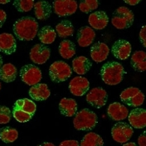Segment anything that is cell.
I'll return each mask as SVG.
<instances>
[{"label":"cell","mask_w":146,"mask_h":146,"mask_svg":"<svg viewBox=\"0 0 146 146\" xmlns=\"http://www.w3.org/2000/svg\"><path fill=\"white\" fill-rule=\"evenodd\" d=\"M13 30L20 41H31L38 34V23L32 17H23L14 23Z\"/></svg>","instance_id":"cell-1"},{"label":"cell","mask_w":146,"mask_h":146,"mask_svg":"<svg viewBox=\"0 0 146 146\" xmlns=\"http://www.w3.org/2000/svg\"><path fill=\"white\" fill-rule=\"evenodd\" d=\"M126 74L124 67L118 62H107L104 64L100 70L102 80L108 85H117L124 78Z\"/></svg>","instance_id":"cell-2"},{"label":"cell","mask_w":146,"mask_h":146,"mask_svg":"<svg viewBox=\"0 0 146 146\" xmlns=\"http://www.w3.org/2000/svg\"><path fill=\"white\" fill-rule=\"evenodd\" d=\"M98 124V116L89 109H84L76 113L74 119V126L77 130L90 131Z\"/></svg>","instance_id":"cell-3"},{"label":"cell","mask_w":146,"mask_h":146,"mask_svg":"<svg viewBox=\"0 0 146 146\" xmlns=\"http://www.w3.org/2000/svg\"><path fill=\"white\" fill-rule=\"evenodd\" d=\"M135 21L134 13L127 7H119L113 12L112 24L118 29H126L132 26Z\"/></svg>","instance_id":"cell-4"},{"label":"cell","mask_w":146,"mask_h":146,"mask_svg":"<svg viewBox=\"0 0 146 146\" xmlns=\"http://www.w3.org/2000/svg\"><path fill=\"white\" fill-rule=\"evenodd\" d=\"M73 70L67 63L64 61L54 62L48 70L49 77L55 83H62L69 79L72 75Z\"/></svg>","instance_id":"cell-5"},{"label":"cell","mask_w":146,"mask_h":146,"mask_svg":"<svg viewBox=\"0 0 146 146\" xmlns=\"http://www.w3.org/2000/svg\"><path fill=\"white\" fill-rule=\"evenodd\" d=\"M119 97L121 101L129 107L138 108L145 101V94L139 89L135 87H129L123 90Z\"/></svg>","instance_id":"cell-6"},{"label":"cell","mask_w":146,"mask_h":146,"mask_svg":"<svg viewBox=\"0 0 146 146\" xmlns=\"http://www.w3.org/2000/svg\"><path fill=\"white\" fill-rule=\"evenodd\" d=\"M20 79L29 86H34L40 83L42 79V71L34 64H26L20 69Z\"/></svg>","instance_id":"cell-7"},{"label":"cell","mask_w":146,"mask_h":146,"mask_svg":"<svg viewBox=\"0 0 146 146\" xmlns=\"http://www.w3.org/2000/svg\"><path fill=\"white\" fill-rule=\"evenodd\" d=\"M134 134L133 128L124 122H118L111 129V135L114 141L124 144L129 141Z\"/></svg>","instance_id":"cell-8"},{"label":"cell","mask_w":146,"mask_h":146,"mask_svg":"<svg viewBox=\"0 0 146 146\" xmlns=\"http://www.w3.org/2000/svg\"><path fill=\"white\" fill-rule=\"evenodd\" d=\"M54 11L58 17H67L76 13L78 3L73 0H60L53 3Z\"/></svg>","instance_id":"cell-9"},{"label":"cell","mask_w":146,"mask_h":146,"mask_svg":"<svg viewBox=\"0 0 146 146\" xmlns=\"http://www.w3.org/2000/svg\"><path fill=\"white\" fill-rule=\"evenodd\" d=\"M108 100V94L103 88H94L87 94L86 101L96 109H100L104 106Z\"/></svg>","instance_id":"cell-10"},{"label":"cell","mask_w":146,"mask_h":146,"mask_svg":"<svg viewBox=\"0 0 146 146\" xmlns=\"http://www.w3.org/2000/svg\"><path fill=\"white\" fill-rule=\"evenodd\" d=\"M50 48L44 44H37L31 48L29 57L36 64H44L50 58Z\"/></svg>","instance_id":"cell-11"},{"label":"cell","mask_w":146,"mask_h":146,"mask_svg":"<svg viewBox=\"0 0 146 146\" xmlns=\"http://www.w3.org/2000/svg\"><path fill=\"white\" fill-rule=\"evenodd\" d=\"M132 51V47L129 41L125 39H119L115 41L111 48V53L116 58L125 60L129 58Z\"/></svg>","instance_id":"cell-12"},{"label":"cell","mask_w":146,"mask_h":146,"mask_svg":"<svg viewBox=\"0 0 146 146\" xmlns=\"http://www.w3.org/2000/svg\"><path fill=\"white\" fill-rule=\"evenodd\" d=\"M68 89L70 93L74 96H83L90 90V82L84 77L77 76L69 82Z\"/></svg>","instance_id":"cell-13"},{"label":"cell","mask_w":146,"mask_h":146,"mask_svg":"<svg viewBox=\"0 0 146 146\" xmlns=\"http://www.w3.org/2000/svg\"><path fill=\"white\" fill-rule=\"evenodd\" d=\"M129 113V111L128 108L118 102L110 104L107 110V114L110 117V119L119 122L128 117Z\"/></svg>","instance_id":"cell-14"},{"label":"cell","mask_w":146,"mask_h":146,"mask_svg":"<svg viewBox=\"0 0 146 146\" xmlns=\"http://www.w3.org/2000/svg\"><path fill=\"white\" fill-rule=\"evenodd\" d=\"M130 126L135 129H144L146 126V111L142 108H135L128 115Z\"/></svg>","instance_id":"cell-15"},{"label":"cell","mask_w":146,"mask_h":146,"mask_svg":"<svg viewBox=\"0 0 146 146\" xmlns=\"http://www.w3.org/2000/svg\"><path fill=\"white\" fill-rule=\"evenodd\" d=\"M110 52V49L108 45L103 42H98L91 47L90 56L95 63L99 64L107 59Z\"/></svg>","instance_id":"cell-16"},{"label":"cell","mask_w":146,"mask_h":146,"mask_svg":"<svg viewBox=\"0 0 146 146\" xmlns=\"http://www.w3.org/2000/svg\"><path fill=\"white\" fill-rule=\"evenodd\" d=\"M110 21L107 13L104 11H96L92 13L89 17L90 28L96 30H101L106 28Z\"/></svg>","instance_id":"cell-17"},{"label":"cell","mask_w":146,"mask_h":146,"mask_svg":"<svg viewBox=\"0 0 146 146\" xmlns=\"http://www.w3.org/2000/svg\"><path fill=\"white\" fill-rule=\"evenodd\" d=\"M17 43L13 35L8 33L0 34V52L10 55L16 51Z\"/></svg>","instance_id":"cell-18"},{"label":"cell","mask_w":146,"mask_h":146,"mask_svg":"<svg viewBox=\"0 0 146 146\" xmlns=\"http://www.w3.org/2000/svg\"><path fill=\"white\" fill-rule=\"evenodd\" d=\"M96 34L89 26L80 28L77 33V42L80 47H88L93 44Z\"/></svg>","instance_id":"cell-19"},{"label":"cell","mask_w":146,"mask_h":146,"mask_svg":"<svg viewBox=\"0 0 146 146\" xmlns=\"http://www.w3.org/2000/svg\"><path fill=\"white\" fill-rule=\"evenodd\" d=\"M29 96L35 101H44L50 96V90L46 84H38L32 86L29 91Z\"/></svg>","instance_id":"cell-20"},{"label":"cell","mask_w":146,"mask_h":146,"mask_svg":"<svg viewBox=\"0 0 146 146\" xmlns=\"http://www.w3.org/2000/svg\"><path fill=\"white\" fill-rule=\"evenodd\" d=\"M34 13L38 19L46 20L51 16L53 6L47 1H38L34 3Z\"/></svg>","instance_id":"cell-21"},{"label":"cell","mask_w":146,"mask_h":146,"mask_svg":"<svg viewBox=\"0 0 146 146\" xmlns=\"http://www.w3.org/2000/svg\"><path fill=\"white\" fill-rule=\"evenodd\" d=\"M58 109L61 114H63L64 116L73 117L77 113L78 104L74 99L63 98L58 104Z\"/></svg>","instance_id":"cell-22"},{"label":"cell","mask_w":146,"mask_h":146,"mask_svg":"<svg viewBox=\"0 0 146 146\" xmlns=\"http://www.w3.org/2000/svg\"><path fill=\"white\" fill-rule=\"evenodd\" d=\"M74 71L79 75H84L90 71L92 67V63L88 58L84 56H79L74 58L72 62Z\"/></svg>","instance_id":"cell-23"},{"label":"cell","mask_w":146,"mask_h":146,"mask_svg":"<svg viewBox=\"0 0 146 146\" xmlns=\"http://www.w3.org/2000/svg\"><path fill=\"white\" fill-rule=\"evenodd\" d=\"M131 67L137 72H145L146 69V54L143 50L135 51L130 59Z\"/></svg>","instance_id":"cell-24"},{"label":"cell","mask_w":146,"mask_h":146,"mask_svg":"<svg viewBox=\"0 0 146 146\" xmlns=\"http://www.w3.org/2000/svg\"><path fill=\"white\" fill-rule=\"evenodd\" d=\"M18 74L17 68L13 64H3L0 68V79L5 83L13 82Z\"/></svg>","instance_id":"cell-25"},{"label":"cell","mask_w":146,"mask_h":146,"mask_svg":"<svg viewBox=\"0 0 146 146\" xmlns=\"http://www.w3.org/2000/svg\"><path fill=\"white\" fill-rule=\"evenodd\" d=\"M38 38L42 44H51L55 41L57 34L51 26H44L38 32Z\"/></svg>","instance_id":"cell-26"},{"label":"cell","mask_w":146,"mask_h":146,"mask_svg":"<svg viewBox=\"0 0 146 146\" xmlns=\"http://www.w3.org/2000/svg\"><path fill=\"white\" fill-rule=\"evenodd\" d=\"M58 53L63 58L69 59L76 54V46L72 41L64 39L58 45Z\"/></svg>","instance_id":"cell-27"},{"label":"cell","mask_w":146,"mask_h":146,"mask_svg":"<svg viewBox=\"0 0 146 146\" xmlns=\"http://www.w3.org/2000/svg\"><path fill=\"white\" fill-rule=\"evenodd\" d=\"M55 32L59 38H66L74 35V28L73 23L69 20H63L56 25Z\"/></svg>","instance_id":"cell-28"},{"label":"cell","mask_w":146,"mask_h":146,"mask_svg":"<svg viewBox=\"0 0 146 146\" xmlns=\"http://www.w3.org/2000/svg\"><path fill=\"white\" fill-rule=\"evenodd\" d=\"M13 109L21 110L23 112L27 113L34 116L37 110V106L33 100L29 99H22V100H18L14 103Z\"/></svg>","instance_id":"cell-29"},{"label":"cell","mask_w":146,"mask_h":146,"mask_svg":"<svg viewBox=\"0 0 146 146\" xmlns=\"http://www.w3.org/2000/svg\"><path fill=\"white\" fill-rule=\"evenodd\" d=\"M104 144L100 135L90 132L84 136L80 142V146H104Z\"/></svg>","instance_id":"cell-30"},{"label":"cell","mask_w":146,"mask_h":146,"mask_svg":"<svg viewBox=\"0 0 146 146\" xmlns=\"http://www.w3.org/2000/svg\"><path fill=\"white\" fill-rule=\"evenodd\" d=\"M19 137L17 129L11 127H3L0 129V139L6 144L14 142Z\"/></svg>","instance_id":"cell-31"},{"label":"cell","mask_w":146,"mask_h":146,"mask_svg":"<svg viewBox=\"0 0 146 146\" xmlns=\"http://www.w3.org/2000/svg\"><path fill=\"white\" fill-rule=\"evenodd\" d=\"M34 0H15L13 1V6L20 13L29 12L34 6Z\"/></svg>","instance_id":"cell-32"},{"label":"cell","mask_w":146,"mask_h":146,"mask_svg":"<svg viewBox=\"0 0 146 146\" xmlns=\"http://www.w3.org/2000/svg\"><path fill=\"white\" fill-rule=\"evenodd\" d=\"M100 2L97 0H86L80 1L79 3V9L80 11L84 13H88L98 9Z\"/></svg>","instance_id":"cell-33"},{"label":"cell","mask_w":146,"mask_h":146,"mask_svg":"<svg viewBox=\"0 0 146 146\" xmlns=\"http://www.w3.org/2000/svg\"><path fill=\"white\" fill-rule=\"evenodd\" d=\"M12 115L19 123H26V122H29L34 117L31 114H29L27 113L23 112L21 110H16V109H13Z\"/></svg>","instance_id":"cell-34"},{"label":"cell","mask_w":146,"mask_h":146,"mask_svg":"<svg viewBox=\"0 0 146 146\" xmlns=\"http://www.w3.org/2000/svg\"><path fill=\"white\" fill-rule=\"evenodd\" d=\"M12 111L6 106H0V124H8L12 118Z\"/></svg>","instance_id":"cell-35"},{"label":"cell","mask_w":146,"mask_h":146,"mask_svg":"<svg viewBox=\"0 0 146 146\" xmlns=\"http://www.w3.org/2000/svg\"><path fill=\"white\" fill-rule=\"evenodd\" d=\"M139 40L141 42V44L143 45V47H146V27L145 25L142 26L140 31H139Z\"/></svg>","instance_id":"cell-36"},{"label":"cell","mask_w":146,"mask_h":146,"mask_svg":"<svg viewBox=\"0 0 146 146\" xmlns=\"http://www.w3.org/2000/svg\"><path fill=\"white\" fill-rule=\"evenodd\" d=\"M58 146H79V143L77 140L69 139V140H64L61 142Z\"/></svg>","instance_id":"cell-37"},{"label":"cell","mask_w":146,"mask_h":146,"mask_svg":"<svg viewBox=\"0 0 146 146\" xmlns=\"http://www.w3.org/2000/svg\"><path fill=\"white\" fill-rule=\"evenodd\" d=\"M145 133V131H144L143 134L138 138V144H139V146H146Z\"/></svg>","instance_id":"cell-38"},{"label":"cell","mask_w":146,"mask_h":146,"mask_svg":"<svg viewBox=\"0 0 146 146\" xmlns=\"http://www.w3.org/2000/svg\"><path fill=\"white\" fill-rule=\"evenodd\" d=\"M6 19H7V13H5L4 10L0 9V29L3 27V23L6 21Z\"/></svg>","instance_id":"cell-39"},{"label":"cell","mask_w":146,"mask_h":146,"mask_svg":"<svg viewBox=\"0 0 146 146\" xmlns=\"http://www.w3.org/2000/svg\"><path fill=\"white\" fill-rule=\"evenodd\" d=\"M124 3H127V4H129V5L134 6V5H136V4H138V3H140V1H139V0H133V1L126 0V1H124Z\"/></svg>","instance_id":"cell-40"},{"label":"cell","mask_w":146,"mask_h":146,"mask_svg":"<svg viewBox=\"0 0 146 146\" xmlns=\"http://www.w3.org/2000/svg\"><path fill=\"white\" fill-rule=\"evenodd\" d=\"M38 146H55L53 143H50V142H44V143H43V144H41V145H39Z\"/></svg>","instance_id":"cell-41"},{"label":"cell","mask_w":146,"mask_h":146,"mask_svg":"<svg viewBox=\"0 0 146 146\" xmlns=\"http://www.w3.org/2000/svg\"><path fill=\"white\" fill-rule=\"evenodd\" d=\"M123 146H138L134 142H129V143H124Z\"/></svg>","instance_id":"cell-42"},{"label":"cell","mask_w":146,"mask_h":146,"mask_svg":"<svg viewBox=\"0 0 146 146\" xmlns=\"http://www.w3.org/2000/svg\"><path fill=\"white\" fill-rule=\"evenodd\" d=\"M10 1L9 0H5V1H1L0 0V3H2V4H6V3H9Z\"/></svg>","instance_id":"cell-43"},{"label":"cell","mask_w":146,"mask_h":146,"mask_svg":"<svg viewBox=\"0 0 146 146\" xmlns=\"http://www.w3.org/2000/svg\"><path fill=\"white\" fill-rule=\"evenodd\" d=\"M2 66H3V58L0 55V68H1Z\"/></svg>","instance_id":"cell-44"},{"label":"cell","mask_w":146,"mask_h":146,"mask_svg":"<svg viewBox=\"0 0 146 146\" xmlns=\"http://www.w3.org/2000/svg\"><path fill=\"white\" fill-rule=\"evenodd\" d=\"M1 88H2V85H1V83H0V90H1Z\"/></svg>","instance_id":"cell-45"}]
</instances>
